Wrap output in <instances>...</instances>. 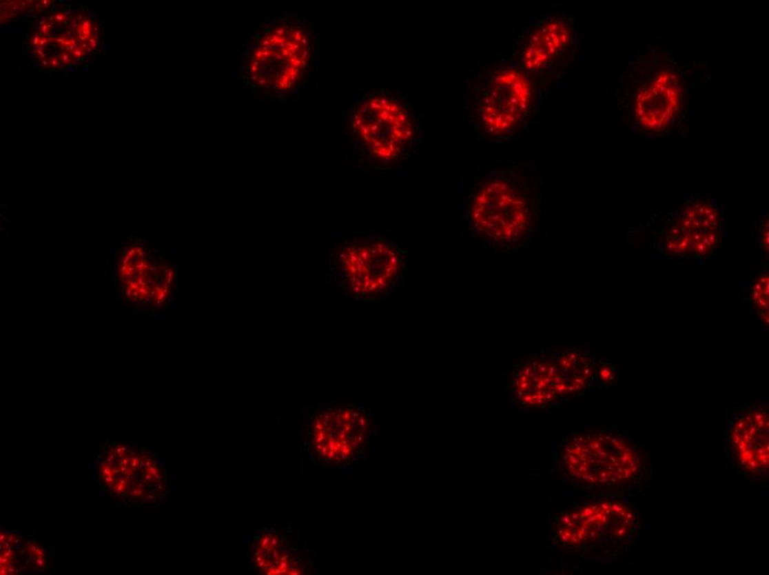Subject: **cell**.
I'll return each instance as SVG.
<instances>
[{
  "instance_id": "cell-1",
  "label": "cell",
  "mask_w": 769,
  "mask_h": 575,
  "mask_svg": "<svg viewBox=\"0 0 769 575\" xmlns=\"http://www.w3.org/2000/svg\"><path fill=\"white\" fill-rule=\"evenodd\" d=\"M544 194L533 161L484 165L460 179L461 218L478 246L509 256L537 236Z\"/></svg>"
},
{
  "instance_id": "cell-2",
  "label": "cell",
  "mask_w": 769,
  "mask_h": 575,
  "mask_svg": "<svg viewBox=\"0 0 769 575\" xmlns=\"http://www.w3.org/2000/svg\"><path fill=\"white\" fill-rule=\"evenodd\" d=\"M699 67L686 63L668 46L653 43L635 51L613 93L622 128L641 141L681 134L693 88L704 77Z\"/></svg>"
},
{
  "instance_id": "cell-3",
  "label": "cell",
  "mask_w": 769,
  "mask_h": 575,
  "mask_svg": "<svg viewBox=\"0 0 769 575\" xmlns=\"http://www.w3.org/2000/svg\"><path fill=\"white\" fill-rule=\"evenodd\" d=\"M549 90L510 53H495L478 62L463 80V117L480 140L505 144L541 118Z\"/></svg>"
},
{
  "instance_id": "cell-4",
  "label": "cell",
  "mask_w": 769,
  "mask_h": 575,
  "mask_svg": "<svg viewBox=\"0 0 769 575\" xmlns=\"http://www.w3.org/2000/svg\"><path fill=\"white\" fill-rule=\"evenodd\" d=\"M343 134L355 168L373 173L391 172L422 145L424 114L404 93L373 90L354 99Z\"/></svg>"
},
{
  "instance_id": "cell-5",
  "label": "cell",
  "mask_w": 769,
  "mask_h": 575,
  "mask_svg": "<svg viewBox=\"0 0 769 575\" xmlns=\"http://www.w3.org/2000/svg\"><path fill=\"white\" fill-rule=\"evenodd\" d=\"M552 472L574 488L624 496L647 481L650 454L630 436L585 427L553 445Z\"/></svg>"
},
{
  "instance_id": "cell-6",
  "label": "cell",
  "mask_w": 769,
  "mask_h": 575,
  "mask_svg": "<svg viewBox=\"0 0 769 575\" xmlns=\"http://www.w3.org/2000/svg\"><path fill=\"white\" fill-rule=\"evenodd\" d=\"M638 509L620 494H597L560 511L549 527V545L558 552L591 561L616 560L635 545Z\"/></svg>"
},
{
  "instance_id": "cell-7",
  "label": "cell",
  "mask_w": 769,
  "mask_h": 575,
  "mask_svg": "<svg viewBox=\"0 0 769 575\" xmlns=\"http://www.w3.org/2000/svg\"><path fill=\"white\" fill-rule=\"evenodd\" d=\"M318 52V31L313 23L298 16L271 20L249 48L247 84L271 99L290 98L307 81Z\"/></svg>"
},
{
  "instance_id": "cell-8",
  "label": "cell",
  "mask_w": 769,
  "mask_h": 575,
  "mask_svg": "<svg viewBox=\"0 0 769 575\" xmlns=\"http://www.w3.org/2000/svg\"><path fill=\"white\" fill-rule=\"evenodd\" d=\"M653 258L677 265L717 263L725 252L726 215L717 195L686 196L644 223Z\"/></svg>"
},
{
  "instance_id": "cell-9",
  "label": "cell",
  "mask_w": 769,
  "mask_h": 575,
  "mask_svg": "<svg viewBox=\"0 0 769 575\" xmlns=\"http://www.w3.org/2000/svg\"><path fill=\"white\" fill-rule=\"evenodd\" d=\"M406 265L407 252L397 241L371 232L354 236L336 247L329 272L342 294L358 301H373L396 289Z\"/></svg>"
},
{
  "instance_id": "cell-10",
  "label": "cell",
  "mask_w": 769,
  "mask_h": 575,
  "mask_svg": "<svg viewBox=\"0 0 769 575\" xmlns=\"http://www.w3.org/2000/svg\"><path fill=\"white\" fill-rule=\"evenodd\" d=\"M373 421L358 403L311 408L304 419L303 448L315 464L345 468L371 454Z\"/></svg>"
},
{
  "instance_id": "cell-11",
  "label": "cell",
  "mask_w": 769,
  "mask_h": 575,
  "mask_svg": "<svg viewBox=\"0 0 769 575\" xmlns=\"http://www.w3.org/2000/svg\"><path fill=\"white\" fill-rule=\"evenodd\" d=\"M580 23L574 14L542 12L513 37L510 54L526 72L552 89L580 51Z\"/></svg>"
},
{
  "instance_id": "cell-12",
  "label": "cell",
  "mask_w": 769,
  "mask_h": 575,
  "mask_svg": "<svg viewBox=\"0 0 769 575\" xmlns=\"http://www.w3.org/2000/svg\"><path fill=\"white\" fill-rule=\"evenodd\" d=\"M98 27L81 12L60 10L43 20L31 46L39 65L48 69L71 67L98 47Z\"/></svg>"
},
{
  "instance_id": "cell-13",
  "label": "cell",
  "mask_w": 769,
  "mask_h": 575,
  "mask_svg": "<svg viewBox=\"0 0 769 575\" xmlns=\"http://www.w3.org/2000/svg\"><path fill=\"white\" fill-rule=\"evenodd\" d=\"M768 405L752 403L730 415L726 438V466L747 481L765 483L768 476Z\"/></svg>"
},
{
  "instance_id": "cell-14",
  "label": "cell",
  "mask_w": 769,
  "mask_h": 575,
  "mask_svg": "<svg viewBox=\"0 0 769 575\" xmlns=\"http://www.w3.org/2000/svg\"><path fill=\"white\" fill-rule=\"evenodd\" d=\"M250 554L254 569L263 574H307L315 562L305 542L283 527L258 531Z\"/></svg>"
},
{
  "instance_id": "cell-15",
  "label": "cell",
  "mask_w": 769,
  "mask_h": 575,
  "mask_svg": "<svg viewBox=\"0 0 769 575\" xmlns=\"http://www.w3.org/2000/svg\"><path fill=\"white\" fill-rule=\"evenodd\" d=\"M553 349H542L513 365L509 396L516 411H535L558 406L553 370Z\"/></svg>"
},
{
  "instance_id": "cell-16",
  "label": "cell",
  "mask_w": 769,
  "mask_h": 575,
  "mask_svg": "<svg viewBox=\"0 0 769 575\" xmlns=\"http://www.w3.org/2000/svg\"><path fill=\"white\" fill-rule=\"evenodd\" d=\"M552 359L560 405L582 399L594 387L598 359L591 347L553 349Z\"/></svg>"
},
{
  "instance_id": "cell-17",
  "label": "cell",
  "mask_w": 769,
  "mask_h": 575,
  "mask_svg": "<svg viewBox=\"0 0 769 575\" xmlns=\"http://www.w3.org/2000/svg\"><path fill=\"white\" fill-rule=\"evenodd\" d=\"M743 285L745 291L743 301L747 310L759 322L761 329L768 332V265H752L748 270H745Z\"/></svg>"
},
{
  "instance_id": "cell-18",
  "label": "cell",
  "mask_w": 769,
  "mask_h": 575,
  "mask_svg": "<svg viewBox=\"0 0 769 575\" xmlns=\"http://www.w3.org/2000/svg\"><path fill=\"white\" fill-rule=\"evenodd\" d=\"M618 379L616 362L607 358L598 359L597 362L596 386L598 390L615 387Z\"/></svg>"
},
{
  "instance_id": "cell-19",
  "label": "cell",
  "mask_w": 769,
  "mask_h": 575,
  "mask_svg": "<svg viewBox=\"0 0 769 575\" xmlns=\"http://www.w3.org/2000/svg\"><path fill=\"white\" fill-rule=\"evenodd\" d=\"M768 235V210H761V216L758 218L757 223L754 227L752 238H754V243H756V247H757L761 257L766 260V263L768 261L769 254Z\"/></svg>"
},
{
  "instance_id": "cell-20",
  "label": "cell",
  "mask_w": 769,
  "mask_h": 575,
  "mask_svg": "<svg viewBox=\"0 0 769 575\" xmlns=\"http://www.w3.org/2000/svg\"><path fill=\"white\" fill-rule=\"evenodd\" d=\"M135 270H136V269H135V265H127V269H126L125 274H124L123 278H126L127 276H133Z\"/></svg>"
},
{
  "instance_id": "cell-21",
  "label": "cell",
  "mask_w": 769,
  "mask_h": 575,
  "mask_svg": "<svg viewBox=\"0 0 769 575\" xmlns=\"http://www.w3.org/2000/svg\"><path fill=\"white\" fill-rule=\"evenodd\" d=\"M166 296H167V294L163 291V292H161V294H158L156 296H155V300H163V301H165V300H166Z\"/></svg>"
},
{
  "instance_id": "cell-22",
  "label": "cell",
  "mask_w": 769,
  "mask_h": 575,
  "mask_svg": "<svg viewBox=\"0 0 769 575\" xmlns=\"http://www.w3.org/2000/svg\"><path fill=\"white\" fill-rule=\"evenodd\" d=\"M136 252H137V254H139V256H140V257L142 258V259H144V258H146V252H144V250H143L142 248H140V247H136Z\"/></svg>"
},
{
  "instance_id": "cell-23",
  "label": "cell",
  "mask_w": 769,
  "mask_h": 575,
  "mask_svg": "<svg viewBox=\"0 0 769 575\" xmlns=\"http://www.w3.org/2000/svg\"><path fill=\"white\" fill-rule=\"evenodd\" d=\"M173 278H174V271L173 270H170V272H168V274H167V279H166V281H167V283H170V285H172V283H173Z\"/></svg>"
},
{
  "instance_id": "cell-24",
  "label": "cell",
  "mask_w": 769,
  "mask_h": 575,
  "mask_svg": "<svg viewBox=\"0 0 769 575\" xmlns=\"http://www.w3.org/2000/svg\"><path fill=\"white\" fill-rule=\"evenodd\" d=\"M136 282H137V283H139V285H140V287H146V285H147V283H146V281H144V280H143V276H139V278H137Z\"/></svg>"
},
{
  "instance_id": "cell-25",
  "label": "cell",
  "mask_w": 769,
  "mask_h": 575,
  "mask_svg": "<svg viewBox=\"0 0 769 575\" xmlns=\"http://www.w3.org/2000/svg\"><path fill=\"white\" fill-rule=\"evenodd\" d=\"M139 292H140L141 296H147L148 294H148L147 289H145V288H144V287H140V289H139Z\"/></svg>"
},
{
  "instance_id": "cell-26",
  "label": "cell",
  "mask_w": 769,
  "mask_h": 575,
  "mask_svg": "<svg viewBox=\"0 0 769 575\" xmlns=\"http://www.w3.org/2000/svg\"><path fill=\"white\" fill-rule=\"evenodd\" d=\"M130 289L133 291L139 290V289H140V285H139L137 282L133 281L132 282V285L131 287H130Z\"/></svg>"
},
{
  "instance_id": "cell-27",
  "label": "cell",
  "mask_w": 769,
  "mask_h": 575,
  "mask_svg": "<svg viewBox=\"0 0 769 575\" xmlns=\"http://www.w3.org/2000/svg\"><path fill=\"white\" fill-rule=\"evenodd\" d=\"M148 270H151L152 272H157V271L161 270V265H156L155 267H150Z\"/></svg>"
},
{
  "instance_id": "cell-28",
  "label": "cell",
  "mask_w": 769,
  "mask_h": 575,
  "mask_svg": "<svg viewBox=\"0 0 769 575\" xmlns=\"http://www.w3.org/2000/svg\"><path fill=\"white\" fill-rule=\"evenodd\" d=\"M140 296L141 294L140 292H139V290L133 291V299L137 300L139 299V298H140Z\"/></svg>"
},
{
  "instance_id": "cell-29",
  "label": "cell",
  "mask_w": 769,
  "mask_h": 575,
  "mask_svg": "<svg viewBox=\"0 0 769 575\" xmlns=\"http://www.w3.org/2000/svg\"><path fill=\"white\" fill-rule=\"evenodd\" d=\"M126 269H127V265H122V267H121V274H122L123 276L125 274Z\"/></svg>"
},
{
  "instance_id": "cell-30",
  "label": "cell",
  "mask_w": 769,
  "mask_h": 575,
  "mask_svg": "<svg viewBox=\"0 0 769 575\" xmlns=\"http://www.w3.org/2000/svg\"><path fill=\"white\" fill-rule=\"evenodd\" d=\"M154 288H155V291H156L157 294H161V292H163V287H161V285H155V287H154Z\"/></svg>"
},
{
  "instance_id": "cell-31",
  "label": "cell",
  "mask_w": 769,
  "mask_h": 575,
  "mask_svg": "<svg viewBox=\"0 0 769 575\" xmlns=\"http://www.w3.org/2000/svg\"><path fill=\"white\" fill-rule=\"evenodd\" d=\"M125 294L126 296H128V298H130V296H133V290H131V289H126Z\"/></svg>"
},
{
  "instance_id": "cell-32",
  "label": "cell",
  "mask_w": 769,
  "mask_h": 575,
  "mask_svg": "<svg viewBox=\"0 0 769 575\" xmlns=\"http://www.w3.org/2000/svg\"><path fill=\"white\" fill-rule=\"evenodd\" d=\"M148 281H150V283H151V285H153L154 287H155V280L153 279V276H148Z\"/></svg>"
},
{
  "instance_id": "cell-33",
  "label": "cell",
  "mask_w": 769,
  "mask_h": 575,
  "mask_svg": "<svg viewBox=\"0 0 769 575\" xmlns=\"http://www.w3.org/2000/svg\"><path fill=\"white\" fill-rule=\"evenodd\" d=\"M157 296L156 291H151V292H150V294H148V296H150V298H154V296Z\"/></svg>"
},
{
  "instance_id": "cell-34",
  "label": "cell",
  "mask_w": 769,
  "mask_h": 575,
  "mask_svg": "<svg viewBox=\"0 0 769 575\" xmlns=\"http://www.w3.org/2000/svg\"><path fill=\"white\" fill-rule=\"evenodd\" d=\"M155 301H156L157 305H162L163 303H164V301H163V300H155Z\"/></svg>"
},
{
  "instance_id": "cell-35",
  "label": "cell",
  "mask_w": 769,
  "mask_h": 575,
  "mask_svg": "<svg viewBox=\"0 0 769 575\" xmlns=\"http://www.w3.org/2000/svg\"><path fill=\"white\" fill-rule=\"evenodd\" d=\"M146 289H147L148 291H151V289H152L151 285H146Z\"/></svg>"
}]
</instances>
